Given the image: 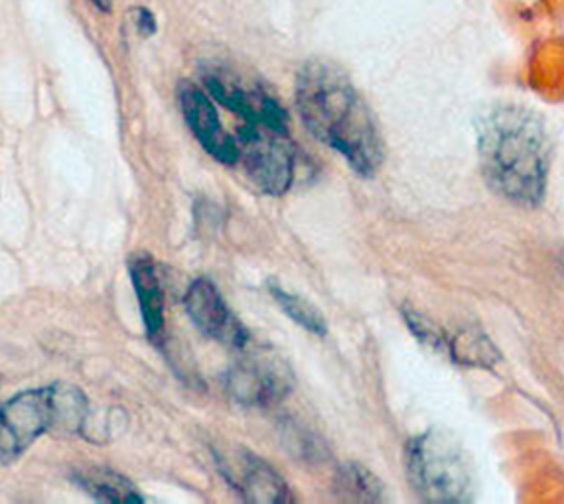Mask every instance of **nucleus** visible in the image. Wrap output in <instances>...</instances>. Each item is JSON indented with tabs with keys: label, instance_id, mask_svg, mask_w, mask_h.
Segmentation results:
<instances>
[{
	"label": "nucleus",
	"instance_id": "f257e3e1",
	"mask_svg": "<svg viewBox=\"0 0 564 504\" xmlns=\"http://www.w3.org/2000/svg\"><path fill=\"white\" fill-rule=\"evenodd\" d=\"M296 107L306 131L336 150L359 176H373L386 158L376 117L332 62L312 59L296 77Z\"/></svg>",
	"mask_w": 564,
	"mask_h": 504
},
{
	"label": "nucleus",
	"instance_id": "f03ea898",
	"mask_svg": "<svg viewBox=\"0 0 564 504\" xmlns=\"http://www.w3.org/2000/svg\"><path fill=\"white\" fill-rule=\"evenodd\" d=\"M478 154L489 186L518 206L543 201L551 144L543 122L521 107H496L478 124Z\"/></svg>",
	"mask_w": 564,
	"mask_h": 504
},
{
	"label": "nucleus",
	"instance_id": "7ed1b4c3",
	"mask_svg": "<svg viewBox=\"0 0 564 504\" xmlns=\"http://www.w3.org/2000/svg\"><path fill=\"white\" fill-rule=\"evenodd\" d=\"M89 404L72 384L56 383L14 394L0 406V468L29 451L47 431H79Z\"/></svg>",
	"mask_w": 564,
	"mask_h": 504
},
{
	"label": "nucleus",
	"instance_id": "20e7f679",
	"mask_svg": "<svg viewBox=\"0 0 564 504\" xmlns=\"http://www.w3.org/2000/svg\"><path fill=\"white\" fill-rule=\"evenodd\" d=\"M406 476L426 503H468L474 491L470 461L446 431H424L409 441Z\"/></svg>",
	"mask_w": 564,
	"mask_h": 504
},
{
	"label": "nucleus",
	"instance_id": "39448f33",
	"mask_svg": "<svg viewBox=\"0 0 564 504\" xmlns=\"http://www.w3.org/2000/svg\"><path fill=\"white\" fill-rule=\"evenodd\" d=\"M239 160L254 186L269 196H282L296 178V150L289 129L269 122H243L239 134Z\"/></svg>",
	"mask_w": 564,
	"mask_h": 504
},
{
	"label": "nucleus",
	"instance_id": "423d86ee",
	"mask_svg": "<svg viewBox=\"0 0 564 504\" xmlns=\"http://www.w3.org/2000/svg\"><path fill=\"white\" fill-rule=\"evenodd\" d=\"M292 371L273 351H251L231 369L227 391L245 406H273L292 391Z\"/></svg>",
	"mask_w": 564,
	"mask_h": 504
},
{
	"label": "nucleus",
	"instance_id": "0eeeda50",
	"mask_svg": "<svg viewBox=\"0 0 564 504\" xmlns=\"http://www.w3.org/2000/svg\"><path fill=\"white\" fill-rule=\"evenodd\" d=\"M184 306L192 324L198 327L204 336L231 349H245L249 346L251 336L247 327L227 306L214 282L207 278L192 282L184 296Z\"/></svg>",
	"mask_w": 564,
	"mask_h": 504
},
{
	"label": "nucleus",
	"instance_id": "6e6552de",
	"mask_svg": "<svg viewBox=\"0 0 564 504\" xmlns=\"http://www.w3.org/2000/svg\"><path fill=\"white\" fill-rule=\"evenodd\" d=\"M221 475L243 501L254 504H282L294 501L286 481L267 461L249 451L236 449L217 458Z\"/></svg>",
	"mask_w": 564,
	"mask_h": 504
},
{
	"label": "nucleus",
	"instance_id": "1a4fd4ad",
	"mask_svg": "<svg viewBox=\"0 0 564 504\" xmlns=\"http://www.w3.org/2000/svg\"><path fill=\"white\" fill-rule=\"evenodd\" d=\"M207 94L229 111L239 114L243 122L261 121L286 129L289 117L282 111L281 105L261 87L243 84L237 75L226 69H212L204 77Z\"/></svg>",
	"mask_w": 564,
	"mask_h": 504
},
{
	"label": "nucleus",
	"instance_id": "9d476101",
	"mask_svg": "<svg viewBox=\"0 0 564 504\" xmlns=\"http://www.w3.org/2000/svg\"><path fill=\"white\" fill-rule=\"evenodd\" d=\"M180 107L184 112V119L188 122L189 131L212 158L221 164L239 162L237 139L224 129L216 105L212 103L209 95L204 94L196 85H182Z\"/></svg>",
	"mask_w": 564,
	"mask_h": 504
},
{
	"label": "nucleus",
	"instance_id": "9b49d317",
	"mask_svg": "<svg viewBox=\"0 0 564 504\" xmlns=\"http://www.w3.org/2000/svg\"><path fill=\"white\" fill-rule=\"evenodd\" d=\"M129 272H131L132 288L139 299L147 333L156 337L164 327V292H162L156 266L151 256L137 254L129 264Z\"/></svg>",
	"mask_w": 564,
	"mask_h": 504
},
{
	"label": "nucleus",
	"instance_id": "f8f14e48",
	"mask_svg": "<svg viewBox=\"0 0 564 504\" xmlns=\"http://www.w3.org/2000/svg\"><path fill=\"white\" fill-rule=\"evenodd\" d=\"M76 483L84 493L94 496L99 503L139 504L142 495L127 476L113 469L85 468L74 473Z\"/></svg>",
	"mask_w": 564,
	"mask_h": 504
},
{
	"label": "nucleus",
	"instance_id": "ddd939ff",
	"mask_svg": "<svg viewBox=\"0 0 564 504\" xmlns=\"http://www.w3.org/2000/svg\"><path fill=\"white\" fill-rule=\"evenodd\" d=\"M334 491L338 498L348 503H379L386 498V486L358 463H346L338 469Z\"/></svg>",
	"mask_w": 564,
	"mask_h": 504
},
{
	"label": "nucleus",
	"instance_id": "4468645a",
	"mask_svg": "<svg viewBox=\"0 0 564 504\" xmlns=\"http://www.w3.org/2000/svg\"><path fill=\"white\" fill-rule=\"evenodd\" d=\"M269 292H271V296L276 302V306L294 324L304 327L308 333H314V336H326L328 324H326V319L322 316L321 309L312 306L308 299L302 298L299 294L289 292L286 288H282L281 284H274V282L269 284Z\"/></svg>",
	"mask_w": 564,
	"mask_h": 504
},
{
	"label": "nucleus",
	"instance_id": "2eb2a0df",
	"mask_svg": "<svg viewBox=\"0 0 564 504\" xmlns=\"http://www.w3.org/2000/svg\"><path fill=\"white\" fill-rule=\"evenodd\" d=\"M452 357L462 364H491L498 353L486 337L478 331H462L451 343Z\"/></svg>",
	"mask_w": 564,
	"mask_h": 504
},
{
	"label": "nucleus",
	"instance_id": "dca6fc26",
	"mask_svg": "<svg viewBox=\"0 0 564 504\" xmlns=\"http://www.w3.org/2000/svg\"><path fill=\"white\" fill-rule=\"evenodd\" d=\"M137 29L144 36H151L154 34V30H156V20L152 17L149 10L139 9L137 10Z\"/></svg>",
	"mask_w": 564,
	"mask_h": 504
},
{
	"label": "nucleus",
	"instance_id": "f3484780",
	"mask_svg": "<svg viewBox=\"0 0 564 504\" xmlns=\"http://www.w3.org/2000/svg\"><path fill=\"white\" fill-rule=\"evenodd\" d=\"M94 2L99 10H111V0H94Z\"/></svg>",
	"mask_w": 564,
	"mask_h": 504
}]
</instances>
